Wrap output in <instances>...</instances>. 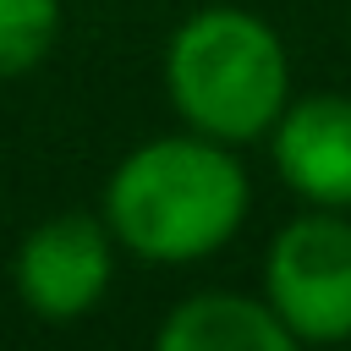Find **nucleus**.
Wrapping results in <instances>:
<instances>
[{
  "instance_id": "nucleus-4",
  "label": "nucleus",
  "mask_w": 351,
  "mask_h": 351,
  "mask_svg": "<svg viewBox=\"0 0 351 351\" xmlns=\"http://www.w3.org/2000/svg\"><path fill=\"white\" fill-rule=\"evenodd\" d=\"M115 263L121 247L110 236V225L99 214H49L38 219L11 258V285L22 296V307L44 324H77L88 318L110 285H115Z\"/></svg>"
},
{
  "instance_id": "nucleus-5",
  "label": "nucleus",
  "mask_w": 351,
  "mask_h": 351,
  "mask_svg": "<svg viewBox=\"0 0 351 351\" xmlns=\"http://www.w3.org/2000/svg\"><path fill=\"white\" fill-rule=\"evenodd\" d=\"M263 143L274 176L307 208L351 214V93H291Z\"/></svg>"
},
{
  "instance_id": "nucleus-3",
  "label": "nucleus",
  "mask_w": 351,
  "mask_h": 351,
  "mask_svg": "<svg viewBox=\"0 0 351 351\" xmlns=\"http://www.w3.org/2000/svg\"><path fill=\"white\" fill-rule=\"evenodd\" d=\"M263 302L296 346L351 340V214L302 208L263 247Z\"/></svg>"
},
{
  "instance_id": "nucleus-2",
  "label": "nucleus",
  "mask_w": 351,
  "mask_h": 351,
  "mask_svg": "<svg viewBox=\"0 0 351 351\" xmlns=\"http://www.w3.org/2000/svg\"><path fill=\"white\" fill-rule=\"evenodd\" d=\"M165 99L186 132L247 148L291 104V55L269 16L247 5H197L165 38Z\"/></svg>"
},
{
  "instance_id": "nucleus-6",
  "label": "nucleus",
  "mask_w": 351,
  "mask_h": 351,
  "mask_svg": "<svg viewBox=\"0 0 351 351\" xmlns=\"http://www.w3.org/2000/svg\"><path fill=\"white\" fill-rule=\"evenodd\" d=\"M159 351H296L263 291H192L181 296L159 329Z\"/></svg>"
},
{
  "instance_id": "nucleus-7",
  "label": "nucleus",
  "mask_w": 351,
  "mask_h": 351,
  "mask_svg": "<svg viewBox=\"0 0 351 351\" xmlns=\"http://www.w3.org/2000/svg\"><path fill=\"white\" fill-rule=\"evenodd\" d=\"M60 0H0V82H16L33 66H44L60 38Z\"/></svg>"
},
{
  "instance_id": "nucleus-1",
  "label": "nucleus",
  "mask_w": 351,
  "mask_h": 351,
  "mask_svg": "<svg viewBox=\"0 0 351 351\" xmlns=\"http://www.w3.org/2000/svg\"><path fill=\"white\" fill-rule=\"evenodd\" d=\"M252 208L247 165L203 132H159L126 148L104 181L99 219L137 263L186 269L236 241Z\"/></svg>"
}]
</instances>
